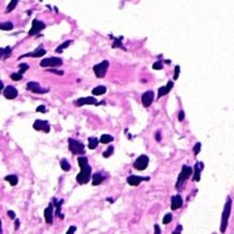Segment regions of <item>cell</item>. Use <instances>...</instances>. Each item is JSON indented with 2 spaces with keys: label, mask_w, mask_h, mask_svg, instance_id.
Masks as SVG:
<instances>
[{
  "label": "cell",
  "mask_w": 234,
  "mask_h": 234,
  "mask_svg": "<svg viewBox=\"0 0 234 234\" xmlns=\"http://www.w3.org/2000/svg\"><path fill=\"white\" fill-rule=\"evenodd\" d=\"M3 95L7 100H14V98H17V96H18V89L15 88V87H13V86H7L3 90Z\"/></svg>",
  "instance_id": "12"
},
{
  "label": "cell",
  "mask_w": 234,
  "mask_h": 234,
  "mask_svg": "<svg viewBox=\"0 0 234 234\" xmlns=\"http://www.w3.org/2000/svg\"><path fill=\"white\" fill-rule=\"evenodd\" d=\"M17 5H18V0H12V1L8 4V6H7V8H6V13L12 12V11L17 7Z\"/></svg>",
  "instance_id": "32"
},
{
  "label": "cell",
  "mask_w": 234,
  "mask_h": 234,
  "mask_svg": "<svg viewBox=\"0 0 234 234\" xmlns=\"http://www.w3.org/2000/svg\"><path fill=\"white\" fill-rule=\"evenodd\" d=\"M179 73H180V67L177 65V66L174 67V75H173V81H174V80H178V77H179Z\"/></svg>",
  "instance_id": "38"
},
{
  "label": "cell",
  "mask_w": 234,
  "mask_h": 234,
  "mask_svg": "<svg viewBox=\"0 0 234 234\" xmlns=\"http://www.w3.org/2000/svg\"><path fill=\"white\" fill-rule=\"evenodd\" d=\"M152 68L155 69V70H160V69H163V62L162 61H156L153 65H152Z\"/></svg>",
  "instance_id": "35"
},
{
  "label": "cell",
  "mask_w": 234,
  "mask_h": 234,
  "mask_svg": "<svg viewBox=\"0 0 234 234\" xmlns=\"http://www.w3.org/2000/svg\"><path fill=\"white\" fill-rule=\"evenodd\" d=\"M172 88H173V81H169L165 87H160V88L158 89L157 100H158V98H160V97H163V96H165V95H168V94L171 91V89H172Z\"/></svg>",
  "instance_id": "20"
},
{
  "label": "cell",
  "mask_w": 234,
  "mask_h": 234,
  "mask_svg": "<svg viewBox=\"0 0 234 234\" xmlns=\"http://www.w3.org/2000/svg\"><path fill=\"white\" fill-rule=\"evenodd\" d=\"M112 141H114V137L111 136V135L104 133V135H102L100 137V143H102V144H108V143H111Z\"/></svg>",
  "instance_id": "28"
},
{
  "label": "cell",
  "mask_w": 234,
  "mask_h": 234,
  "mask_svg": "<svg viewBox=\"0 0 234 234\" xmlns=\"http://www.w3.org/2000/svg\"><path fill=\"white\" fill-rule=\"evenodd\" d=\"M200 149H201V143L200 142H197L195 143V148H193V152H195V156L199 155V152H200Z\"/></svg>",
  "instance_id": "36"
},
{
  "label": "cell",
  "mask_w": 234,
  "mask_h": 234,
  "mask_svg": "<svg viewBox=\"0 0 234 234\" xmlns=\"http://www.w3.org/2000/svg\"><path fill=\"white\" fill-rule=\"evenodd\" d=\"M149 165V157L146 155H141L133 163V168L138 171H144Z\"/></svg>",
  "instance_id": "7"
},
{
  "label": "cell",
  "mask_w": 234,
  "mask_h": 234,
  "mask_svg": "<svg viewBox=\"0 0 234 234\" xmlns=\"http://www.w3.org/2000/svg\"><path fill=\"white\" fill-rule=\"evenodd\" d=\"M75 232H76L75 226H70V227H69V230L67 231V234H73V233H75Z\"/></svg>",
  "instance_id": "43"
},
{
  "label": "cell",
  "mask_w": 234,
  "mask_h": 234,
  "mask_svg": "<svg viewBox=\"0 0 234 234\" xmlns=\"http://www.w3.org/2000/svg\"><path fill=\"white\" fill-rule=\"evenodd\" d=\"M144 180H150V177H139V176H135V174H131L127 178V183H128L130 186H138L142 181Z\"/></svg>",
  "instance_id": "13"
},
{
  "label": "cell",
  "mask_w": 234,
  "mask_h": 234,
  "mask_svg": "<svg viewBox=\"0 0 234 234\" xmlns=\"http://www.w3.org/2000/svg\"><path fill=\"white\" fill-rule=\"evenodd\" d=\"M107 201H109V203H110V204H112V203H114V200H112V199H111V198H107Z\"/></svg>",
  "instance_id": "49"
},
{
  "label": "cell",
  "mask_w": 234,
  "mask_h": 234,
  "mask_svg": "<svg viewBox=\"0 0 234 234\" xmlns=\"http://www.w3.org/2000/svg\"><path fill=\"white\" fill-rule=\"evenodd\" d=\"M7 214H8V216L11 218V219H15V213L13 212V211H7Z\"/></svg>",
  "instance_id": "44"
},
{
  "label": "cell",
  "mask_w": 234,
  "mask_h": 234,
  "mask_svg": "<svg viewBox=\"0 0 234 234\" xmlns=\"http://www.w3.org/2000/svg\"><path fill=\"white\" fill-rule=\"evenodd\" d=\"M11 54H12V47H9V46L0 49V55H1V59H3V60L8 59L9 56H11Z\"/></svg>",
  "instance_id": "25"
},
{
  "label": "cell",
  "mask_w": 234,
  "mask_h": 234,
  "mask_svg": "<svg viewBox=\"0 0 234 234\" xmlns=\"http://www.w3.org/2000/svg\"><path fill=\"white\" fill-rule=\"evenodd\" d=\"M52 201H53L54 206H55V208H56V211H55L56 216H58L60 219H63V218H65V216L61 213V206L63 205V199L56 200V198H53V199H52Z\"/></svg>",
  "instance_id": "21"
},
{
  "label": "cell",
  "mask_w": 234,
  "mask_h": 234,
  "mask_svg": "<svg viewBox=\"0 0 234 234\" xmlns=\"http://www.w3.org/2000/svg\"><path fill=\"white\" fill-rule=\"evenodd\" d=\"M13 23L11 21H7V22H1V25H0V28H1V31H12L13 29Z\"/></svg>",
  "instance_id": "30"
},
{
  "label": "cell",
  "mask_w": 234,
  "mask_h": 234,
  "mask_svg": "<svg viewBox=\"0 0 234 234\" xmlns=\"http://www.w3.org/2000/svg\"><path fill=\"white\" fill-rule=\"evenodd\" d=\"M184 118H185V112L183 110H180L179 111V115H178V119L181 122V121H184Z\"/></svg>",
  "instance_id": "41"
},
{
  "label": "cell",
  "mask_w": 234,
  "mask_h": 234,
  "mask_svg": "<svg viewBox=\"0 0 234 234\" xmlns=\"http://www.w3.org/2000/svg\"><path fill=\"white\" fill-rule=\"evenodd\" d=\"M110 39H114V44H112V48L115 49V48H121V49H123V50H127V48L123 46V44H122V40H123V36H119L118 39L117 38H114L112 35H110Z\"/></svg>",
  "instance_id": "22"
},
{
  "label": "cell",
  "mask_w": 234,
  "mask_h": 234,
  "mask_svg": "<svg viewBox=\"0 0 234 234\" xmlns=\"http://www.w3.org/2000/svg\"><path fill=\"white\" fill-rule=\"evenodd\" d=\"M156 141H157V142L162 141V137H160V131H157V133H156Z\"/></svg>",
  "instance_id": "45"
},
{
  "label": "cell",
  "mask_w": 234,
  "mask_h": 234,
  "mask_svg": "<svg viewBox=\"0 0 234 234\" xmlns=\"http://www.w3.org/2000/svg\"><path fill=\"white\" fill-rule=\"evenodd\" d=\"M62 63H63L62 59L54 58V56H52V58L44 59L42 61L40 62V66L44 67H44H49V68H55V67L62 66Z\"/></svg>",
  "instance_id": "6"
},
{
  "label": "cell",
  "mask_w": 234,
  "mask_h": 234,
  "mask_svg": "<svg viewBox=\"0 0 234 234\" xmlns=\"http://www.w3.org/2000/svg\"><path fill=\"white\" fill-rule=\"evenodd\" d=\"M87 104H91V106H98V102L96 98H94L93 96L90 97H81L79 100L75 101V106L77 107H83V106H87Z\"/></svg>",
  "instance_id": "14"
},
{
  "label": "cell",
  "mask_w": 234,
  "mask_h": 234,
  "mask_svg": "<svg viewBox=\"0 0 234 234\" xmlns=\"http://www.w3.org/2000/svg\"><path fill=\"white\" fill-rule=\"evenodd\" d=\"M46 53H47L46 49H44L42 47H39V48H36L35 50H33V52H31V53L20 55V56H19V60H20V59H23V58H41V56L46 55Z\"/></svg>",
  "instance_id": "16"
},
{
  "label": "cell",
  "mask_w": 234,
  "mask_h": 234,
  "mask_svg": "<svg viewBox=\"0 0 234 234\" xmlns=\"http://www.w3.org/2000/svg\"><path fill=\"white\" fill-rule=\"evenodd\" d=\"M153 100H155V93L152 90H148L142 95V104L145 108H149L152 104Z\"/></svg>",
  "instance_id": "11"
},
{
  "label": "cell",
  "mask_w": 234,
  "mask_h": 234,
  "mask_svg": "<svg viewBox=\"0 0 234 234\" xmlns=\"http://www.w3.org/2000/svg\"><path fill=\"white\" fill-rule=\"evenodd\" d=\"M163 224L164 225H168V224H170L171 221H172V213H166L165 216H164L163 218Z\"/></svg>",
  "instance_id": "33"
},
{
  "label": "cell",
  "mask_w": 234,
  "mask_h": 234,
  "mask_svg": "<svg viewBox=\"0 0 234 234\" xmlns=\"http://www.w3.org/2000/svg\"><path fill=\"white\" fill-rule=\"evenodd\" d=\"M181 232H183V226H181V225H178V226L176 227V230L173 231L172 233H173V234H176V233H181Z\"/></svg>",
  "instance_id": "40"
},
{
  "label": "cell",
  "mask_w": 234,
  "mask_h": 234,
  "mask_svg": "<svg viewBox=\"0 0 234 234\" xmlns=\"http://www.w3.org/2000/svg\"><path fill=\"white\" fill-rule=\"evenodd\" d=\"M183 204H184V201H183V198H181L180 195H172V198H171V210L172 211L180 208L183 206Z\"/></svg>",
  "instance_id": "19"
},
{
  "label": "cell",
  "mask_w": 234,
  "mask_h": 234,
  "mask_svg": "<svg viewBox=\"0 0 234 234\" xmlns=\"http://www.w3.org/2000/svg\"><path fill=\"white\" fill-rule=\"evenodd\" d=\"M71 42H73L71 40H67V41H65V42H62V44H60V46H58V47H56V49H55V53L61 54L62 52L65 50V49H66V48H68V47L70 46V44H71Z\"/></svg>",
  "instance_id": "26"
},
{
  "label": "cell",
  "mask_w": 234,
  "mask_h": 234,
  "mask_svg": "<svg viewBox=\"0 0 234 234\" xmlns=\"http://www.w3.org/2000/svg\"><path fill=\"white\" fill-rule=\"evenodd\" d=\"M98 143H100V139H98L97 137L95 136H91L88 138V148L90 149V150H94V149H96L98 145Z\"/></svg>",
  "instance_id": "23"
},
{
  "label": "cell",
  "mask_w": 234,
  "mask_h": 234,
  "mask_svg": "<svg viewBox=\"0 0 234 234\" xmlns=\"http://www.w3.org/2000/svg\"><path fill=\"white\" fill-rule=\"evenodd\" d=\"M112 155H114V146L109 145L108 146V149L103 152V158H109V157H111Z\"/></svg>",
  "instance_id": "31"
},
{
  "label": "cell",
  "mask_w": 234,
  "mask_h": 234,
  "mask_svg": "<svg viewBox=\"0 0 234 234\" xmlns=\"http://www.w3.org/2000/svg\"><path fill=\"white\" fill-rule=\"evenodd\" d=\"M33 129L36 131H44L48 133L50 131V125L47 121H42V119H36L34 124H33Z\"/></svg>",
  "instance_id": "10"
},
{
  "label": "cell",
  "mask_w": 234,
  "mask_h": 234,
  "mask_svg": "<svg viewBox=\"0 0 234 234\" xmlns=\"http://www.w3.org/2000/svg\"><path fill=\"white\" fill-rule=\"evenodd\" d=\"M48 71L54 73V74H56V75H63V74H65L62 70H56V69H52V68H50V70H48Z\"/></svg>",
  "instance_id": "42"
},
{
  "label": "cell",
  "mask_w": 234,
  "mask_h": 234,
  "mask_svg": "<svg viewBox=\"0 0 234 234\" xmlns=\"http://www.w3.org/2000/svg\"><path fill=\"white\" fill-rule=\"evenodd\" d=\"M107 93V87L106 86H97L93 89V95L94 96H101Z\"/></svg>",
  "instance_id": "24"
},
{
  "label": "cell",
  "mask_w": 234,
  "mask_h": 234,
  "mask_svg": "<svg viewBox=\"0 0 234 234\" xmlns=\"http://www.w3.org/2000/svg\"><path fill=\"white\" fill-rule=\"evenodd\" d=\"M77 163L81 168V172L76 176V181L80 185H84V184L89 183V180L91 179V166L89 165L87 157H79Z\"/></svg>",
  "instance_id": "1"
},
{
  "label": "cell",
  "mask_w": 234,
  "mask_h": 234,
  "mask_svg": "<svg viewBox=\"0 0 234 234\" xmlns=\"http://www.w3.org/2000/svg\"><path fill=\"white\" fill-rule=\"evenodd\" d=\"M19 68H20V70H19V74H23L26 70H28L29 69V66L27 65V63H19Z\"/></svg>",
  "instance_id": "34"
},
{
  "label": "cell",
  "mask_w": 234,
  "mask_h": 234,
  "mask_svg": "<svg viewBox=\"0 0 234 234\" xmlns=\"http://www.w3.org/2000/svg\"><path fill=\"white\" fill-rule=\"evenodd\" d=\"M4 179L6 181H8L12 186H15L17 184H18V176H15V174H8V176H5Z\"/></svg>",
  "instance_id": "27"
},
{
  "label": "cell",
  "mask_w": 234,
  "mask_h": 234,
  "mask_svg": "<svg viewBox=\"0 0 234 234\" xmlns=\"http://www.w3.org/2000/svg\"><path fill=\"white\" fill-rule=\"evenodd\" d=\"M15 230H19V226H20V221L18 220V219H15Z\"/></svg>",
  "instance_id": "47"
},
{
  "label": "cell",
  "mask_w": 234,
  "mask_h": 234,
  "mask_svg": "<svg viewBox=\"0 0 234 234\" xmlns=\"http://www.w3.org/2000/svg\"><path fill=\"white\" fill-rule=\"evenodd\" d=\"M68 148L73 155H83L84 153L83 143L76 141L74 138H68Z\"/></svg>",
  "instance_id": "4"
},
{
  "label": "cell",
  "mask_w": 234,
  "mask_h": 234,
  "mask_svg": "<svg viewBox=\"0 0 234 234\" xmlns=\"http://www.w3.org/2000/svg\"><path fill=\"white\" fill-rule=\"evenodd\" d=\"M231 208H232V199L228 197L227 201H226L225 206H224V211H222V218H221V225H220V232L225 233L227 225H228V219L231 216Z\"/></svg>",
  "instance_id": "3"
},
{
  "label": "cell",
  "mask_w": 234,
  "mask_h": 234,
  "mask_svg": "<svg viewBox=\"0 0 234 234\" xmlns=\"http://www.w3.org/2000/svg\"><path fill=\"white\" fill-rule=\"evenodd\" d=\"M108 68H109V61H108V60H104V61L100 62V63L94 66V68H93L94 74H95V76H96L97 79H103V77L107 75Z\"/></svg>",
  "instance_id": "5"
},
{
  "label": "cell",
  "mask_w": 234,
  "mask_h": 234,
  "mask_svg": "<svg viewBox=\"0 0 234 234\" xmlns=\"http://www.w3.org/2000/svg\"><path fill=\"white\" fill-rule=\"evenodd\" d=\"M60 166H61V169L63 170V171H66V172H68V171H70V164H69V162L67 160L66 158H63L60 160Z\"/></svg>",
  "instance_id": "29"
},
{
  "label": "cell",
  "mask_w": 234,
  "mask_h": 234,
  "mask_svg": "<svg viewBox=\"0 0 234 234\" xmlns=\"http://www.w3.org/2000/svg\"><path fill=\"white\" fill-rule=\"evenodd\" d=\"M46 28V23H44V21H40V20H38V19H34L33 20V22H32V28L31 31L28 32V35H35L36 33H39V32H41L42 29H44Z\"/></svg>",
  "instance_id": "9"
},
{
  "label": "cell",
  "mask_w": 234,
  "mask_h": 234,
  "mask_svg": "<svg viewBox=\"0 0 234 234\" xmlns=\"http://www.w3.org/2000/svg\"><path fill=\"white\" fill-rule=\"evenodd\" d=\"M36 112H47V109H46V107L44 106H39L38 108H36Z\"/></svg>",
  "instance_id": "39"
},
{
  "label": "cell",
  "mask_w": 234,
  "mask_h": 234,
  "mask_svg": "<svg viewBox=\"0 0 234 234\" xmlns=\"http://www.w3.org/2000/svg\"><path fill=\"white\" fill-rule=\"evenodd\" d=\"M204 169V163L203 162H197V164L193 168V174H192V179L195 181L200 180V174H201V171Z\"/></svg>",
  "instance_id": "18"
},
{
  "label": "cell",
  "mask_w": 234,
  "mask_h": 234,
  "mask_svg": "<svg viewBox=\"0 0 234 234\" xmlns=\"http://www.w3.org/2000/svg\"><path fill=\"white\" fill-rule=\"evenodd\" d=\"M54 207H55V206H54L53 201H50L48 206L44 208V220H46V222H47V224H53Z\"/></svg>",
  "instance_id": "15"
},
{
  "label": "cell",
  "mask_w": 234,
  "mask_h": 234,
  "mask_svg": "<svg viewBox=\"0 0 234 234\" xmlns=\"http://www.w3.org/2000/svg\"><path fill=\"white\" fill-rule=\"evenodd\" d=\"M11 80H13V81H20V80H22V75L19 74V73H13V74H11Z\"/></svg>",
  "instance_id": "37"
},
{
  "label": "cell",
  "mask_w": 234,
  "mask_h": 234,
  "mask_svg": "<svg viewBox=\"0 0 234 234\" xmlns=\"http://www.w3.org/2000/svg\"><path fill=\"white\" fill-rule=\"evenodd\" d=\"M0 89H3L4 90V83H3V81H0Z\"/></svg>",
  "instance_id": "48"
},
{
  "label": "cell",
  "mask_w": 234,
  "mask_h": 234,
  "mask_svg": "<svg viewBox=\"0 0 234 234\" xmlns=\"http://www.w3.org/2000/svg\"><path fill=\"white\" fill-rule=\"evenodd\" d=\"M153 228H155V232H156V233H157V234H160V228H159V226L157 225V224L155 225V227H153Z\"/></svg>",
  "instance_id": "46"
},
{
  "label": "cell",
  "mask_w": 234,
  "mask_h": 234,
  "mask_svg": "<svg viewBox=\"0 0 234 234\" xmlns=\"http://www.w3.org/2000/svg\"><path fill=\"white\" fill-rule=\"evenodd\" d=\"M107 174H104L103 172H96L94 173V174H91V184H93L94 186H97L100 185V184H102L103 181L107 179Z\"/></svg>",
  "instance_id": "17"
},
{
  "label": "cell",
  "mask_w": 234,
  "mask_h": 234,
  "mask_svg": "<svg viewBox=\"0 0 234 234\" xmlns=\"http://www.w3.org/2000/svg\"><path fill=\"white\" fill-rule=\"evenodd\" d=\"M26 89L28 91H32V93H35V94H46L49 91V88H42L38 82H28L26 84Z\"/></svg>",
  "instance_id": "8"
},
{
  "label": "cell",
  "mask_w": 234,
  "mask_h": 234,
  "mask_svg": "<svg viewBox=\"0 0 234 234\" xmlns=\"http://www.w3.org/2000/svg\"><path fill=\"white\" fill-rule=\"evenodd\" d=\"M192 174H193V169L191 168V166H189V165H183L181 171H180V173H179V176H178V179H177V183H176L177 190L180 191L181 187L185 184V181L187 180L189 178H191Z\"/></svg>",
  "instance_id": "2"
}]
</instances>
